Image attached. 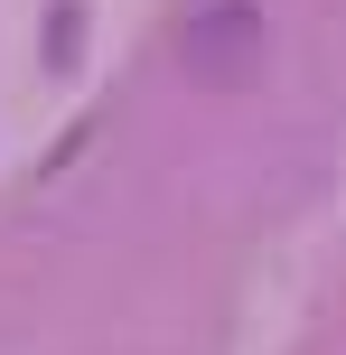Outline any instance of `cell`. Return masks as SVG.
<instances>
[{
	"label": "cell",
	"mask_w": 346,
	"mask_h": 355,
	"mask_svg": "<svg viewBox=\"0 0 346 355\" xmlns=\"http://www.w3.org/2000/svg\"><path fill=\"white\" fill-rule=\"evenodd\" d=\"M253 10H243V0H234V10H206L197 19V47H187V56H197V75H253Z\"/></svg>",
	"instance_id": "6da1fadb"
}]
</instances>
